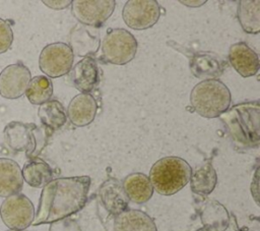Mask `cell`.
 <instances>
[{
    "label": "cell",
    "instance_id": "2e32d148",
    "mask_svg": "<svg viewBox=\"0 0 260 231\" xmlns=\"http://www.w3.org/2000/svg\"><path fill=\"white\" fill-rule=\"evenodd\" d=\"M225 61L214 53L199 52L190 60V69L198 78L214 79L219 77L225 69Z\"/></svg>",
    "mask_w": 260,
    "mask_h": 231
},
{
    "label": "cell",
    "instance_id": "603a6c76",
    "mask_svg": "<svg viewBox=\"0 0 260 231\" xmlns=\"http://www.w3.org/2000/svg\"><path fill=\"white\" fill-rule=\"evenodd\" d=\"M189 181L193 192L201 195H207L215 188L217 175L212 164L210 162H206L191 174Z\"/></svg>",
    "mask_w": 260,
    "mask_h": 231
},
{
    "label": "cell",
    "instance_id": "30bf717a",
    "mask_svg": "<svg viewBox=\"0 0 260 231\" xmlns=\"http://www.w3.org/2000/svg\"><path fill=\"white\" fill-rule=\"evenodd\" d=\"M115 6L114 0H75L71 2V12L81 24L96 27L112 15Z\"/></svg>",
    "mask_w": 260,
    "mask_h": 231
},
{
    "label": "cell",
    "instance_id": "f546056e",
    "mask_svg": "<svg viewBox=\"0 0 260 231\" xmlns=\"http://www.w3.org/2000/svg\"><path fill=\"white\" fill-rule=\"evenodd\" d=\"M251 192L255 201L258 204V169L256 170L254 178L251 183Z\"/></svg>",
    "mask_w": 260,
    "mask_h": 231
},
{
    "label": "cell",
    "instance_id": "4dcf8cb0",
    "mask_svg": "<svg viewBox=\"0 0 260 231\" xmlns=\"http://www.w3.org/2000/svg\"><path fill=\"white\" fill-rule=\"evenodd\" d=\"M182 4H185L186 6H191V7H198L203 5L206 1H180Z\"/></svg>",
    "mask_w": 260,
    "mask_h": 231
},
{
    "label": "cell",
    "instance_id": "83f0119b",
    "mask_svg": "<svg viewBox=\"0 0 260 231\" xmlns=\"http://www.w3.org/2000/svg\"><path fill=\"white\" fill-rule=\"evenodd\" d=\"M49 231H81V228L76 221L65 218L52 223Z\"/></svg>",
    "mask_w": 260,
    "mask_h": 231
},
{
    "label": "cell",
    "instance_id": "7c38bea8",
    "mask_svg": "<svg viewBox=\"0 0 260 231\" xmlns=\"http://www.w3.org/2000/svg\"><path fill=\"white\" fill-rule=\"evenodd\" d=\"M98 199L103 208L114 217L127 210L129 204L122 183L114 178H110L101 184L98 190Z\"/></svg>",
    "mask_w": 260,
    "mask_h": 231
},
{
    "label": "cell",
    "instance_id": "484cf974",
    "mask_svg": "<svg viewBox=\"0 0 260 231\" xmlns=\"http://www.w3.org/2000/svg\"><path fill=\"white\" fill-rule=\"evenodd\" d=\"M25 95L27 100L34 105H42L53 96V84L51 79L45 75H38L30 79Z\"/></svg>",
    "mask_w": 260,
    "mask_h": 231
},
{
    "label": "cell",
    "instance_id": "ba28073f",
    "mask_svg": "<svg viewBox=\"0 0 260 231\" xmlns=\"http://www.w3.org/2000/svg\"><path fill=\"white\" fill-rule=\"evenodd\" d=\"M74 54L69 45L57 42L45 46L39 57L40 69L49 77L67 74L73 65Z\"/></svg>",
    "mask_w": 260,
    "mask_h": 231
},
{
    "label": "cell",
    "instance_id": "ac0fdd59",
    "mask_svg": "<svg viewBox=\"0 0 260 231\" xmlns=\"http://www.w3.org/2000/svg\"><path fill=\"white\" fill-rule=\"evenodd\" d=\"M23 178L19 165L11 159L0 158V197L19 193Z\"/></svg>",
    "mask_w": 260,
    "mask_h": 231
},
{
    "label": "cell",
    "instance_id": "3957f363",
    "mask_svg": "<svg viewBox=\"0 0 260 231\" xmlns=\"http://www.w3.org/2000/svg\"><path fill=\"white\" fill-rule=\"evenodd\" d=\"M191 166L182 158L170 156L157 160L149 172L153 189L161 195H173L189 182Z\"/></svg>",
    "mask_w": 260,
    "mask_h": 231
},
{
    "label": "cell",
    "instance_id": "cb8c5ba5",
    "mask_svg": "<svg viewBox=\"0 0 260 231\" xmlns=\"http://www.w3.org/2000/svg\"><path fill=\"white\" fill-rule=\"evenodd\" d=\"M38 116L43 126L51 131L61 128L67 121L66 110L57 100H50L40 105Z\"/></svg>",
    "mask_w": 260,
    "mask_h": 231
},
{
    "label": "cell",
    "instance_id": "f1b7e54d",
    "mask_svg": "<svg viewBox=\"0 0 260 231\" xmlns=\"http://www.w3.org/2000/svg\"><path fill=\"white\" fill-rule=\"evenodd\" d=\"M71 2L72 1H65V0H62V1H47V0H44L43 1V3L46 6L52 8V9H56V10L67 8L69 5H71Z\"/></svg>",
    "mask_w": 260,
    "mask_h": 231
},
{
    "label": "cell",
    "instance_id": "4fadbf2b",
    "mask_svg": "<svg viewBox=\"0 0 260 231\" xmlns=\"http://www.w3.org/2000/svg\"><path fill=\"white\" fill-rule=\"evenodd\" d=\"M229 61L243 77L253 76L259 70L258 55L244 42L233 44L230 47Z\"/></svg>",
    "mask_w": 260,
    "mask_h": 231
},
{
    "label": "cell",
    "instance_id": "6da1fadb",
    "mask_svg": "<svg viewBox=\"0 0 260 231\" xmlns=\"http://www.w3.org/2000/svg\"><path fill=\"white\" fill-rule=\"evenodd\" d=\"M89 186L88 176L52 179L43 187L32 225L52 224L80 211L87 200Z\"/></svg>",
    "mask_w": 260,
    "mask_h": 231
},
{
    "label": "cell",
    "instance_id": "7402d4cb",
    "mask_svg": "<svg viewBox=\"0 0 260 231\" xmlns=\"http://www.w3.org/2000/svg\"><path fill=\"white\" fill-rule=\"evenodd\" d=\"M201 221L207 231H224L229 226V213L216 200H209L201 212Z\"/></svg>",
    "mask_w": 260,
    "mask_h": 231
},
{
    "label": "cell",
    "instance_id": "52a82bcc",
    "mask_svg": "<svg viewBox=\"0 0 260 231\" xmlns=\"http://www.w3.org/2000/svg\"><path fill=\"white\" fill-rule=\"evenodd\" d=\"M0 216L9 229L24 230L34 222L35 208L26 195L16 193L3 200L0 207Z\"/></svg>",
    "mask_w": 260,
    "mask_h": 231
},
{
    "label": "cell",
    "instance_id": "d4e9b609",
    "mask_svg": "<svg viewBox=\"0 0 260 231\" xmlns=\"http://www.w3.org/2000/svg\"><path fill=\"white\" fill-rule=\"evenodd\" d=\"M238 19L242 28L248 34H258L260 31V1H240Z\"/></svg>",
    "mask_w": 260,
    "mask_h": 231
},
{
    "label": "cell",
    "instance_id": "1f68e13d",
    "mask_svg": "<svg viewBox=\"0 0 260 231\" xmlns=\"http://www.w3.org/2000/svg\"><path fill=\"white\" fill-rule=\"evenodd\" d=\"M7 231H26V230H12V229H9Z\"/></svg>",
    "mask_w": 260,
    "mask_h": 231
},
{
    "label": "cell",
    "instance_id": "d6986e66",
    "mask_svg": "<svg viewBox=\"0 0 260 231\" xmlns=\"http://www.w3.org/2000/svg\"><path fill=\"white\" fill-rule=\"evenodd\" d=\"M122 186L128 199L135 204H144L153 194V187L150 180L143 173L136 172L127 175L123 180Z\"/></svg>",
    "mask_w": 260,
    "mask_h": 231
},
{
    "label": "cell",
    "instance_id": "5b68a950",
    "mask_svg": "<svg viewBox=\"0 0 260 231\" xmlns=\"http://www.w3.org/2000/svg\"><path fill=\"white\" fill-rule=\"evenodd\" d=\"M51 130L35 123L9 122L3 130L5 143L14 152H24L29 159L37 158L47 146Z\"/></svg>",
    "mask_w": 260,
    "mask_h": 231
},
{
    "label": "cell",
    "instance_id": "8992f818",
    "mask_svg": "<svg viewBox=\"0 0 260 231\" xmlns=\"http://www.w3.org/2000/svg\"><path fill=\"white\" fill-rule=\"evenodd\" d=\"M138 43L135 37L124 28H112L102 43L103 56L111 64L124 65L136 55Z\"/></svg>",
    "mask_w": 260,
    "mask_h": 231
},
{
    "label": "cell",
    "instance_id": "7a4b0ae2",
    "mask_svg": "<svg viewBox=\"0 0 260 231\" xmlns=\"http://www.w3.org/2000/svg\"><path fill=\"white\" fill-rule=\"evenodd\" d=\"M233 141L240 148H257L259 146V102H246L234 106L220 115Z\"/></svg>",
    "mask_w": 260,
    "mask_h": 231
},
{
    "label": "cell",
    "instance_id": "9a60e30c",
    "mask_svg": "<svg viewBox=\"0 0 260 231\" xmlns=\"http://www.w3.org/2000/svg\"><path fill=\"white\" fill-rule=\"evenodd\" d=\"M73 85L83 94H89L100 81V71L95 60L88 56L79 60L70 70Z\"/></svg>",
    "mask_w": 260,
    "mask_h": 231
},
{
    "label": "cell",
    "instance_id": "5bb4252c",
    "mask_svg": "<svg viewBox=\"0 0 260 231\" xmlns=\"http://www.w3.org/2000/svg\"><path fill=\"white\" fill-rule=\"evenodd\" d=\"M98 103L92 95L80 93L69 103L66 110L67 118L77 126L83 127L91 123L96 115Z\"/></svg>",
    "mask_w": 260,
    "mask_h": 231
},
{
    "label": "cell",
    "instance_id": "4316f807",
    "mask_svg": "<svg viewBox=\"0 0 260 231\" xmlns=\"http://www.w3.org/2000/svg\"><path fill=\"white\" fill-rule=\"evenodd\" d=\"M13 32L7 20L0 18V54L5 53L12 45Z\"/></svg>",
    "mask_w": 260,
    "mask_h": 231
},
{
    "label": "cell",
    "instance_id": "44dd1931",
    "mask_svg": "<svg viewBox=\"0 0 260 231\" xmlns=\"http://www.w3.org/2000/svg\"><path fill=\"white\" fill-rule=\"evenodd\" d=\"M21 174L23 181L36 188L44 187L53 178V171L50 165L38 158L30 159V161L25 163Z\"/></svg>",
    "mask_w": 260,
    "mask_h": 231
},
{
    "label": "cell",
    "instance_id": "ffe728a7",
    "mask_svg": "<svg viewBox=\"0 0 260 231\" xmlns=\"http://www.w3.org/2000/svg\"><path fill=\"white\" fill-rule=\"evenodd\" d=\"M69 40L73 54H77L78 56L88 57V55L94 54L99 50V34H94L81 24H77L72 28Z\"/></svg>",
    "mask_w": 260,
    "mask_h": 231
},
{
    "label": "cell",
    "instance_id": "277c9868",
    "mask_svg": "<svg viewBox=\"0 0 260 231\" xmlns=\"http://www.w3.org/2000/svg\"><path fill=\"white\" fill-rule=\"evenodd\" d=\"M231 101L230 90L218 79H204L198 82L190 94L193 109L205 118L219 117L228 111Z\"/></svg>",
    "mask_w": 260,
    "mask_h": 231
},
{
    "label": "cell",
    "instance_id": "8fae6325",
    "mask_svg": "<svg viewBox=\"0 0 260 231\" xmlns=\"http://www.w3.org/2000/svg\"><path fill=\"white\" fill-rule=\"evenodd\" d=\"M30 79V71L24 64H10L0 72V95L9 100L18 99L25 93Z\"/></svg>",
    "mask_w": 260,
    "mask_h": 231
},
{
    "label": "cell",
    "instance_id": "9c48e42d",
    "mask_svg": "<svg viewBox=\"0 0 260 231\" xmlns=\"http://www.w3.org/2000/svg\"><path fill=\"white\" fill-rule=\"evenodd\" d=\"M160 16V6L155 0H130L122 10V17L127 26L143 31L153 26Z\"/></svg>",
    "mask_w": 260,
    "mask_h": 231
},
{
    "label": "cell",
    "instance_id": "e0dca14e",
    "mask_svg": "<svg viewBox=\"0 0 260 231\" xmlns=\"http://www.w3.org/2000/svg\"><path fill=\"white\" fill-rule=\"evenodd\" d=\"M114 231H157L152 218L146 213L127 209L115 217Z\"/></svg>",
    "mask_w": 260,
    "mask_h": 231
}]
</instances>
